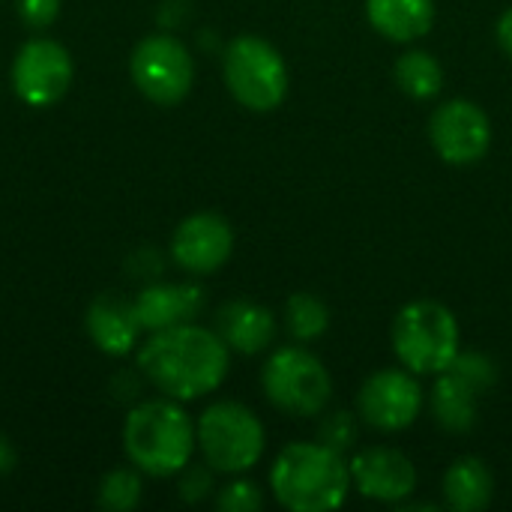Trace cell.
Returning a JSON list of instances; mask_svg holds the SVG:
<instances>
[{"label":"cell","mask_w":512,"mask_h":512,"mask_svg":"<svg viewBox=\"0 0 512 512\" xmlns=\"http://www.w3.org/2000/svg\"><path fill=\"white\" fill-rule=\"evenodd\" d=\"M228 366L231 348L222 336L192 321L153 333L138 351L141 375L177 402H192L219 390Z\"/></svg>","instance_id":"1"},{"label":"cell","mask_w":512,"mask_h":512,"mask_svg":"<svg viewBox=\"0 0 512 512\" xmlns=\"http://www.w3.org/2000/svg\"><path fill=\"white\" fill-rule=\"evenodd\" d=\"M270 489L291 512L339 510L351 489V468L342 453L321 441H297L276 456Z\"/></svg>","instance_id":"2"},{"label":"cell","mask_w":512,"mask_h":512,"mask_svg":"<svg viewBox=\"0 0 512 512\" xmlns=\"http://www.w3.org/2000/svg\"><path fill=\"white\" fill-rule=\"evenodd\" d=\"M123 447L141 474L174 477L192 462L198 447L195 423L177 399H150L129 411L123 426Z\"/></svg>","instance_id":"3"},{"label":"cell","mask_w":512,"mask_h":512,"mask_svg":"<svg viewBox=\"0 0 512 512\" xmlns=\"http://www.w3.org/2000/svg\"><path fill=\"white\" fill-rule=\"evenodd\" d=\"M393 351L414 375H438L459 354V321L435 300H414L393 318Z\"/></svg>","instance_id":"4"},{"label":"cell","mask_w":512,"mask_h":512,"mask_svg":"<svg viewBox=\"0 0 512 512\" xmlns=\"http://www.w3.org/2000/svg\"><path fill=\"white\" fill-rule=\"evenodd\" d=\"M195 438L216 474H246L261 462L267 444L261 420L240 402L210 405L195 423Z\"/></svg>","instance_id":"5"},{"label":"cell","mask_w":512,"mask_h":512,"mask_svg":"<svg viewBox=\"0 0 512 512\" xmlns=\"http://www.w3.org/2000/svg\"><path fill=\"white\" fill-rule=\"evenodd\" d=\"M222 75L231 96L249 111H276L288 96V66L267 39L243 33L228 42Z\"/></svg>","instance_id":"6"},{"label":"cell","mask_w":512,"mask_h":512,"mask_svg":"<svg viewBox=\"0 0 512 512\" xmlns=\"http://www.w3.org/2000/svg\"><path fill=\"white\" fill-rule=\"evenodd\" d=\"M261 387L270 405L288 417H318L333 396L327 366L300 345H285L270 354L261 372Z\"/></svg>","instance_id":"7"},{"label":"cell","mask_w":512,"mask_h":512,"mask_svg":"<svg viewBox=\"0 0 512 512\" xmlns=\"http://www.w3.org/2000/svg\"><path fill=\"white\" fill-rule=\"evenodd\" d=\"M135 87L156 105H177L189 96L195 81V60L189 48L171 33L144 36L129 57Z\"/></svg>","instance_id":"8"},{"label":"cell","mask_w":512,"mask_h":512,"mask_svg":"<svg viewBox=\"0 0 512 512\" xmlns=\"http://www.w3.org/2000/svg\"><path fill=\"white\" fill-rule=\"evenodd\" d=\"M72 57L69 51L45 36L24 42L12 60V87L15 96L30 108L57 105L72 87Z\"/></svg>","instance_id":"9"},{"label":"cell","mask_w":512,"mask_h":512,"mask_svg":"<svg viewBox=\"0 0 512 512\" xmlns=\"http://www.w3.org/2000/svg\"><path fill=\"white\" fill-rule=\"evenodd\" d=\"M429 141L450 165H474L492 147V120L471 99H450L432 111Z\"/></svg>","instance_id":"10"},{"label":"cell","mask_w":512,"mask_h":512,"mask_svg":"<svg viewBox=\"0 0 512 512\" xmlns=\"http://www.w3.org/2000/svg\"><path fill=\"white\" fill-rule=\"evenodd\" d=\"M423 408V390L417 375L408 369H381L360 387L357 411L363 423L378 432H402L408 429Z\"/></svg>","instance_id":"11"},{"label":"cell","mask_w":512,"mask_h":512,"mask_svg":"<svg viewBox=\"0 0 512 512\" xmlns=\"http://www.w3.org/2000/svg\"><path fill=\"white\" fill-rule=\"evenodd\" d=\"M234 252V231L219 213L186 216L171 237V258L192 276L216 273Z\"/></svg>","instance_id":"12"},{"label":"cell","mask_w":512,"mask_h":512,"mask_svg":"<svg viewBox=\"0 0 512 512\" xmlns=\"http://www.w3.org/2000/svg\"><path fill=\"white\" fill-rule=\"evenodd\" d=\"M351 483L354 489L381 504H399L414 495L417 489V468L414 462L393 447H369L351 459Z\"/></svg>","instance_id":"13"},{"label":"cell","mask_w":512,"mask_h":512,"mask_svg":"<svg viewBox=\"0 0 512 512\" xmlns=\"http://www.w3.org/2000/svg\"><path fill=\"white\" fill-rule=\"evenodd\" d=\"M132 309L144 333H159L195 321L204 309V291L192 282H156L132 300Z\"/></svg>","instance_id":"14"},{"label":"cell","mask_w":512,"mask_h":512,"mask_svg":"<svg viewBox=\"0 0 512 512\" xmlns=\"http://www.w3.org/2000/svg\"><path fill=\"white\" fill-rule=\"evenodd\" d=\"M216 333L237 354H261L276 339L273 312L252 300H231L216 312Z\"/></svg>","instance_id":"15"},{"label":"cell","mask_w":512,"mask_h":512,"mask_svg":"<svg viewBox=\"0 0 512 512\" xmlns=\"http://www.w3.org/2000/svg\"><path fill=\"white\" fill-rule=\"evenodd\" d=\"M141 324L135 318L132 303L120 300V297H99L96 303H90L87 309V336L93 339V345L108 354V357H123L129 351H135L138 336H141Z\"/></svg>","instance_id":"16"},{"label":"cell","mask_w":512,"mask_h":512,"mask_svg":"<svg viewBox=\"0 0 512 512\" xmlns=\"http://www.w3.org/2000/svg\"><path fill=\"white\" fill-rule=\"evenodd\" d=\"M369 24L390 42H414L435 24V0H366Z\"/></svg>","instance_id":"17"},{"label":"cell","mask_w":512,"mask_h":512,"mask_svg":"<svg viewBox=\"0 0 512 512\" xmlns=\"http://www.w3.org/2000/svg\"><path fill=\"white\" fill-rule=\"evenodd\" d=\"M444 501L456 512H480L492 504L495 477L480 456L456 459L444 474Z\"/></svg>","instance_id":"18"},{"label":"cell","mask_w":512,"mask_h":512,"mask_svg":"<svg viewBox=\"0 0 512 512\" xmlns=\"http://www.w3.org/2000/svg\"><path fill=\"white\" fill-rule=\"evenodd\" d=\"M477 402L480 393L471 384H465L456 372H438V381L432 387V417L441 429L453 435L471 432L477 426Z\"/></svg>","instance_id":"19"},{"label":"cell","mask_w":512,"mask_h":512,"mask_svg":"<svg viewBox=\"0 0 512 512\" xmlns=\"http://www.w3.org/2000/svg\"><path fill=\"white\" fill-rule=\"evenodd\" d=\"M393 78L399 84V90L411 99H435L444 87V66L423 48L405 51L396 66H393Z\"/></svg>","instance_id":"20"},{"label":"cell","mask_w":512,"mask_h":512,"mask_svg":"<svg viewBox=\"0 0 512 512\" xmlns=\"http://www.w3.org/2000/svg\"><path fill=\"white\" fill-rule=\"evenodd\" d=\"M285 327L297 342H312L327 333L330 327V309L321 297L309 291H297L285 303Z\"/></svg>","instance_id":"21"},{"label":"cell","mask_w":512,"mask_h":512,"mask_svg":"<svg viewBox=\"0 0 512 512\" xmlns=\"http://www.w3.org/2000/svg\"><path fill=\"white\" fill-rule=\"evenodd\" d=\"M141 477L129 468H114L99 483V507L108 512H129L141 504Z\"/></svg>","instance_id":"22"},{"label":"cell","mask_w":512,"mask_h":512,"mask_svg":"<svg viewBox=\"0 0 512 512\" xmlns=\"http://www.w3.org/2000/svg\"><path fill=\"white\" fill-rule=\"evenodd\" d=\"M357 438H360V426H357V417L348 411H333L318 423V441L342 456L357 444Z\"/></svg>","instance_id":"23"},{"label":"cell","mask_w":512,"mask_h":512,"mask_svg":"<svg viewBox=\"0 0 512 512\" xmlns=\"http://www.w3.org/2000/svg\"><path fill=\"white\" fill-rule=\"evenodd\" d=\"M450 372H456L465 384H471L480 396L483 393H489L495 384H498V369H495V363L489 360V357H483V354H474V351H468V354H456V360L447 366Z\"/></svg>","instance_id":"24"},{"label":"cell","mask_w":512,"mask_h":512,"mask_svg":"<svg viewBox=\"0 0 512 512\" xmlns=\"http://www.w3.org/2000/svg\"><path fill=\"white\" fill-rule=\"evenodd\" d=\"M216 507L222 512H258L264 507V495L252 480H234L219 492Z\"/></svg>","instance_id":"25"},{"label":"cell","mask_w":512,"mask_h":512,"mask_svg":"<svg viewBox=\"0 0 512 512\" xmlns=\"http://www.w3.org/2000/svg\"><path fill=\"white\" fill-rule=\"evenodd\" d=\"M213 468L204 462V465H186L183 471H180V498L183 501H189V504H195V501H201V498H207L210 495V489H213Z\"/></svg>","instance_id":"26"},{"label":"cell","mask_w":512,"mask_h":512,"mask_svg":"<svg viewBox=\"0 0 512 512\" xmlns=\"http://www.w3.org/2000/svg\"><path fill=\"white\" fill-rule=\"evenodd\" d=\"M15 6H18V18L30 30H45L60 15V0H15Z\"/></svg>","instance_id":"27"},{"label":"cell","mask_w":512,"mask_h":512,"mask_svg":"<svg viewBox=\"0 0 512 512\" xmlns=\"http://www.w3.org/2000/svg\"><path fill=\"white\" fill-rule=\"evenodd\" d=\"M495 33H498V45L504 48V54L512 57V6L498 18V30Z\"/></svg>","instance_id":"28"},{"label":"cell","mask_w":512,"mask_h":512,"mask_svg":"<svg viewBox=\"0 0 512 512\" xmlns=\"http://www.w3.org/2000/svg\"><path fill=\"white\" fill-rule=\"evenodd\" d=\"M15 468V447L9 444V438L0 435V477H6Z\"/></svg>","instance_id":"29"}]
</instances>
